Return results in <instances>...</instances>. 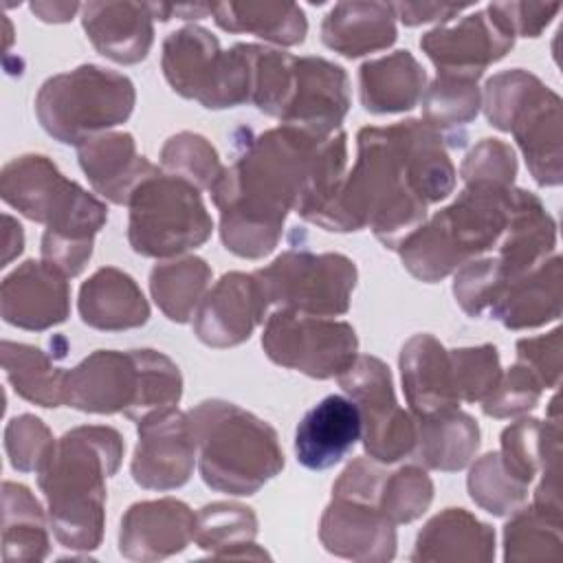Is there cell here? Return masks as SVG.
<instances>
[{
  "instance_id": "1",
  "label": "cell",
  "mask_w": 563,
  "mask_h": 563,
  "mask_svg": "<svg viewBox=\"0 0 563 563\" xmlns=\"http://www.w3.org/2000/svg\"><path fill=\"white\" fill-rule=\"evenodd\" d=\"M345 165L343 130L319 139L279 125L251 136L209 191L220 211L224 249L244 260L273 253L288 211L312 222L339 191Z\"/></svg>"
},
{
  "instance_id": "2",
  "label": "cell",
  "mask_w": 563,
  "mask_h": 563,
  "mask_svg": "<svg viewBox=\"0 0 563 563\" xmlns=\"http://www.w3.org/2000/svg\"><path fill=\"white\" fill-rule=\"evenodd\" d=\"M446 145L424 119L358 130L354 167L312 224L336 233L369 227L385 249L396 251L427 220L429 205L455 187Z\"/></svg>"
},
{
  "instance_id": "3",
  "label": "cell",
  "mask_w": 563,
  "mask_h": 563,
  "mask_svg": "<svg viewBox=\"0 0 563 563\" xmlns=\"http://www.w3.org/2000/svg\"><path fill=\"white\" fill-rule=\"evenodd\" d=\"M125 442L114 427L81 424L66 431L37 471L55 539L70 550H95L106 528V479L123 460Z\"/></svg>"
},
{
  "instance_id": "4",
  "label": "cell",
  "mask_w": 563,
  "mask_h": 563,
  "mask_svg": "<svg viewBox=\"0 0 563 563\" xmlns=\"http://www.w3.org/2000/svg\"><path fill=\"white\" fill-rule=\"evenodd\" d=\"M0 196L33 222L46 227L42 260L77 277L92 257L95 235L108 222V207L68 180L44 154H22L0 172Z\"/></svg>"
},
{
  "instance_id": "5",
  "label": "cell",
  "mask_w": 563,
  "mask_h": 563,
  "mask_svg": "<svg viewBox=\"0 0 563 563\" xmlns=\"http://www.w3.org/2000/svg\"><path fill=\"white\" fill-rule=\"evenodd\" d=\"M512 187L468 183L457 198L424 220L400 244L405 268L420 282L433 284L471 260L495 251L510 213Z\"/></svg>"
},
{
  "instance_id": "6",
  "label": "cell",
  "mask_w": 563,
  "mask_h": 563,
  "mask_svg": "<svg viewBox=\"0 0 563 563\" xmlns=\"http://www.w3.org/2000/svg\"><path fill=\"white\" fill-rule=\"evenodd\" d=\"M189 427L198 451L202 482L227 495H255L282 473L284 451L277 431L235 402L209 398L198 402Z\"/></svg>"
},
{
  "instance_id": "7",
  "label": "cell",
  "mask_w": 563,
  "mask_h": 563,
  "mask_svg": "<svg viewBox=\"0 0 563 563\" xmlns=\"http://www.w3.org/2000/svg\"><path fill=\"white\" fill-rule=\"evenodd\" d=\"M482 106L493 128L512 132L532 178L541 187L561 185V97L537 75L512 68L486 81Z\"/></svg>"
},
{
  "instance_id": "8",
  "label": "cell",
  "mask_w": 563,
  "mask_h": 563,
  "mask_svg": "<svg viewBox=\"0 0 563 563\" xmlns=\"http://www.w3.org/2000/svg\"><path fill=\"white\" fill-rule=\"evenodd\" d=\"M136 90L123 73L81 64L48 77L35 95V117L59 143L81 145L130 119Z\"/></svg>"
},
{
  "instance_id": "9",
  "label": "cell",
  "mask_w": 563,
  "mask_h": 563,
  "mask_svg": "<svg viewBox=\"0 0 563 563\" xmlns=\"http://www.w3.org/2000/svg\"><path fill=\"white\" fill-rule=\"evenodd\" d=\"M128 207V242L143 257H178L202 246L213 231L200 189L163 169L134 189Z\"/></svg>"
},
{
  "instance_id": "10",
  "label": "cell",
  "mask_w": 563,
  "mask_h": 563,
  "mask_svg": "<svg viewBox=\"0 0 563 563\" xmlns=\"http://www.w3.org/2000/svg\"><path fill=\"white\" fill-rule=\"evenodd\" d=\"M161 68L172 90L209 110L251 101V62L244 44L220 48L205 26H183L163 42Z\"/></svg>"
},
{
  "instance_id": "11",
  "label": "cell",
  "mask_w": 563,
  "mask_h": 563,
  "mask_svg": "<svg viewBox=\"0 0 563 563\" xmlns=\"http://www.w3.org/2000/svg\"><path fill=\"white\" fill-rule=\"evenodd\" d=\"M255 275L273 306L317 317L345 314L358 277L347 255L308 249H288Z\"/></svg>"
},
{
  "instance_id": "12",
  "label": "cell",
  "mask_w": 563,
  "mask_h": 563,
  "mask_svg": "<svg viewBox=\"0 0 563 563\" xmlns=\"http://www.w3.org/2000/svg\"><path fill=\"white\" fill-rule=\"evenodd\" d=\"M266 356L310 378H339L358 356V336L347 321L277 308L264 325Z\"/></svg>"
},
{
  "instance_id": "13",
  "label": "cell",
  "mask_w": 563,
  "mask_h": 563,
  "mask_svg": "<svg viewBox=\"0 0 563 563\" xmlns=\"http://www.w3.org/2000/svg\"><path fill=\"white\" fill-rule=\"evenodd\" d=\"M339 385L358 407L363 446L372 460L391 464L413 453L416 418L398 405L385 361L358 354L352 367L339 376Z\"/></svg>"
},
{
  "instance_id": "14",
  "label": "cell",
  "mask_w": 563,
  "mask_h": 563,
  "mask_svg": "<svg viewBox=\"0 0 563 563\" xmlns=\"http://www.w3.org/2000/svg\"><path fill=\"white\" fill-rule=\"evenodd\" d=\"M512 46V29L490 4L484 11L460 18L455 24H440L420 37V48L438 73L475 79H479L490 64L506 57Z\"/></svg>"
},
{
  "instance_id": "15",
  "label": "cell",
  "mask_w": 563,
  "mask_h": 563,
  "mask_svg": "<svg viewBox=\"0 0 563 563\" xmlns=\"http://www.w3.org/2000/svg\"><path fill=\"white\" fill-rule=\"evenodd\" d=\"M136 429L132 479L147 490H174L187 484L198 457L189 416L169 407L145 416Z\"/></svg>"
},
{
  "instance_id": "16",
  "label": "cell",
  "mask_w": 563,
  "mask_h": 563,
  "mask_svg": "<svg viewBox=\"0 0 563 563\" xmlns=\"http://www.w3.org/2000/svg\"><path fill=\"white\" fill-rule=\"evenodd\" d=\"M380 497L332 493L319 523L323 548L352 561H391L396 554V526L383 515Z\"/></svg>"
},
{
  "instance_id": "17",
  "label": "cell",
  "mask_w": 563,
  "mask_h": 563,
  "mask_svg": "<svg viewBox=\"0 0 563 563\" xmlns=\"http://www.w3.org/2000/svg\"><path fill=\"white\" fill-rule=\"evenodd\" d=\"M271 301L255 273H224L194 312V332L209 347H235L264 321Z\"/></svg>"
},
{
  "instance_id": "18",
  "label": "cell",
  "mask_w": 563,
  "mask_h": 563,
  "mask_svg": "<svg viewBox=\"0 0 563 563\" xmlns=\"http://www.w3.org/2000/svg\"><path fill=\"white\" fill-rule=\"evenodd\" d=\"M350 110L347 73L323 57H295V77L282 125L325 139L341 130Z\"/></svg>"
},
{
  "instance_id": "19",
  "label": "cell",
  "mask_w": 563,
  "mask_h": 563,
  "mask_svg": "<svg viewBox=\"0 0 563 563\" xmlns=\"http://www.w3.org/2000/svg\"><path fill=\"white\" fill-rule=\"evenodd\" d=\"M139 400L134 350H97L64 374V405L86 413H132Z\"/></svg>"
},
{
  "instance_id": "20",
  "label": "cell",
  "mask_w": 563,
  "mask_h": 563,
  "mask_svg": "<svg viewBox=\"0 0 563 563\" xmlns=\"http://www.w3.org/2000/svg\"><path fill=\"white\" fill-rule=\"evenodd\" d=\"M0 314L9 325L42 332L70 314L68 277L44 260H26L0 286Z\"/></svg>"
},
{
  "instance_id": "21",
  "label": "cell",
  "mask_w": 563,
  "mask_h": 563,
  "mask_svg": "<svg viewBox=\"0 0 563 563\" xmlns=\"http://www.w3.org/2000/svg\"><path fill=\"white\" fill-rule=\"evenodd\" d=\"M196 532V512L180 499L132 504L121 517L119 552L132 561H161L183 552Z\"/></svg>"
},
{
  "instance_id": "22",
  "label": "cell",
  "mask_w": 563,
  "mask_h": 563,
  "mask_svg": "<svg viewBox=\"0 0 563 563\" xmlns=\"http://www.w3.org/2000/svg\"><path fill=\"white\" fill-rule=\"evenodd\" d=\"M361 440V413L354 400L341 394L321 398L303 413L295 431V457L310 471L339 464Z\"/></svg>"
},
{
  "instance_id": "23",
  "label": "cell",
  "mask_w": 563,
  "mask_h": 563,
  "mask_svg": "<svg viewBox=\"0 0 563 563\" xmlns=\"http://www.w3.org/2000/svg\"><path fill=\"white\" fill-rule=\"evenodd\" d=\"M77 158L92 189L114 205H128L134 189L161 169L136 152L130 132L90 136L77 145Z\"/></svg>"
},
{
  "instance_id": "24",
  "label": "cell",
  "mask_w": 563,
  "mask_h": 563,
  "mask_svg": "<svg viewBox=\"0 0 563 563\" xmlns=\"http://www.w3.org/2000/svg\"><path fill=\"white\" fill-rule=\"evenodd\" d=\"M556 222L543 202L526 189H512L506 231L497 244L501 286L539 266L554 253Z\"/></svg>"
},
{
  "instance_id": "25",
  "label": "cell",
  "mask_w": 563,
  "mask_h": 563,
  "mask_svg": "<svg viewBox=\"0 0 563 563\" xmlns=\"http://www.w3.org/2000/svg\"><path fill=\"white\" fill-rule=\"evenodd\" d=\"M81 26L99 55L117 64H139L154 44L150 2H88Z\"/></svg>"
},
{
  "instance_id": "26",
  "label": "cell",
  "mask_w": 563,
  "mask_h": 563,
  "mask_svg": "<svg viewBox=\"0 0 563 563\" xmlns=\"http://www.w3.org/2000/svg\"><path fill=\"white\" fill-rule=\"evenodd\" d=\"M561 255L552 253L539 266L504 284L488 306L490 317L508 330L539 328L561 317Z\"/></svg>"
},
{
  "instance_id": "27",
  "label": "cell",
  "mask_w": 563,
  "mask_h": 563,
  "mask_svg": "<svg viewBox=\"0 0 563 563\" xmlns=\"http://www.w3.org/2000/svg\"><path fill=\"white\" fill-rule=\"evenodd\" d=\"M398 363L402 391L413 418L460 405L453 389L449 350L433 334H413L402 345Z\"/></svg>"
},
{
  "instance_id": "28",
  "label": "cell",
  "mask_w": 563,
  "mask_h": 563,
  "mask_svg": "<svg viewBox=\"0 0 563 563\" xmlns=\"http://www.w3.org/2000/svg\"><path fill=\"white\" fill-rule=\"evenodd\" d=\"M79 317L86 325L103 332L141 328L150 319V303L134 282L121 268L101 266L79 288Z\"/></svg>"
},
{
  "instance_id": "29",
  "label": "cell",
  "mask_w": 563,
  "mask_h": 563,
  "mask_svg": "<svg viewBox=\"0 0 563 563\" xmlns=\"http://www.w3.org/2000/svg\"><path fill=\"white\" fill-rule=\"evenodd\" d=\"M495 559V530L464 508H446L418 532L411 561L488 563Z\"/></svg>"
},
{
  "instance_id": "30",
  "label": "cell",
  "mask_w": 563,
  "mask_h": 563,
  "mask_svg": "<svg viewBox=\"0 0 563 563\" xmlns=\"http://www.w3.org/2000/svg\"><path fill=\"white\" fill-rule=\"evenodd\" d=\"M396 37L391 2H336L321 22V42L345 57L389 48Z\"/></svg>"
},
{
  "instance_id": "31",
  "label": "cell",
  "mask_w": 563,
  "mask_h": 563,
  "mask_svg": "<svg viewBox=\"0 0 563 563\" xmlns=\"http://www.w3.org/2000/svg\"><path fill=\"white\" fill-rule=\"evenodd\" d=\"M427 73L409 51L365 62L358 68L361 106L372 114H396L416 108L424 95Z\"/></svg>"
},
{
  "instance_id": "32",
  "label": "cell",
  "mask_w": 563,
  "mask_h": 563,
  "mask_svg": "<svg viewBox=\"0 0 563 563\" xmlns=\"http://www.w3.org/2000/svg\"><path fill=\"white\" fill-rule=\"evenodd\" d=\"M479 449V424L457 407L416 418V457L433 471L453 473L471 464Z\"/></svg>"
},
{
  "instance_id": "33",
  "label": "cell",
  "mask_w": 563,
  "mask_h": 563,
  "mask_svg": "<svg viewBox=\"0 0 563 563\" xmlns=\"http://www.w3.org/2000/svg\"><path fill=\"white\" fill-rule=\"evenodd\" d=\"M257 517L235 501H213L196 512L194 543L216 559H268L257 548Z\"/></svg>"
},
{
  "instance_id": "34",
  "label": "cell",
  "mask_w": 563,
  "mask_h": 563,
  "mask_svg": "<svg viewBox=\"0 0 563 563\" xmlns=\"http://www.w3.org/2000/svg\"><path fill=\"white\" fill-rule=\"evenodd\" d=\"M211 15L222 31L253 33L279 46H297L308 33L306 13L295 2H220Z\"/></svg>"
},
{
  "instance_id": "35",
  "label": "cell",
  "mask_w": 563,
  "mask_h": 563,
  "mask_svg": "<svg viewBox=\"0 0 563 563\" xmlns=\"http://www.w3.org/2000/svg\"><path fill=\"white\" fill-rule=\"evenodd\" d=\"M211 284V266L198 255L158 262L150 273V292L161 312L174 323H187Z\"/></svg>"
},
{
  "instance_id": "36",
  "label": "cell",
  "mask_w": 563,
  "mask_h": 563,
  "mask_svg": "<svg viewBox=\"0 0 563 563\" xmlns=\"http://www.w3.org/2000/svg\"><path fill=\"white\" fill-rule=\"evenodd\" d=\"M48 530L40 501L24 484H2L4 561H42L48 556Z\"/></svg>"
},
{
  "instance_id": "37",
  "label": "cell",
  "mask_w": 563,
  "mask_h": 563,
  "mask_svg": "<svg viewBox=\"0 0 563 563\" xmlns=\"http://www.w3.org/2000/svg\"><path fill=\"white\" fill-rule=\"evenodd\" d=\"M0 356L7 380L18 396L48 409L64 405L66 369H59L44 350L4 339L0 345Z\"/></svg>"
},
{
  "instance_id": "38",
  "label": "cell",
  "mask_w": 563,
  "mask_h": 563,
  "mask_svg": "<svg viewBox=\"0 0 563 563\" xmlns=\"http://www.w3.org/2000/svg\"><path fill=\"white\" fill-rule=\"evenodd\" d=\"M422 117L438 128L451 147H462L464 136L455 134L457 128L473 121L482 106V92L475 77L438 73V77L424 88Z\"/></svg>"
},
{
  "instance_id": "39",
  "label": "cell",
  "mask_w": 563,
  "mask_h": 563,
  "mask_svg": "<svg viewBox=\"0 0 563 563\" xmlns=\"http://www.w3.org/2000/svg\"><path fill=\"white\" fill-rule=\"evenodd\" d=\"M561 517H552L534 504L519 506L515 512H510L504 528V559L512 563L561 559Z\"/></svg>"
},
{
  "instance_id": "40",
  "label": "cell",
  "mask_w": 563,
  "mask_h": 563,
  "mask_svg": "<svg viewBox=\"0 0 563 563\" xmlns=\"http://www.w3.org/2000/svg\"><path fill=\"white\" fill-rule=\"evenodd\" d=\"M251 62V103L268 117L282 119L295 77V55L260 44H244Z\"/></svg>"
},
{
  "instance_id": "41",
  "label": "cell",
  "mask_w": 563,
  "mask_h": 563,
  "mask_svg": "<svg viewBox=\"0 0 563 563\" xmlns=\"http://www.w3.org/2000/svg\"><path fill=\"white\" fill-rule=\"evenodd\" d=\"M139 363V400L128 416L139 422L150 413L176 407L183 396L178 365L158 350H134Z\"/></svg>"
},
{
  "instance_id": "42",
  "label": "cell",
  "mask_w": 563,
  "mask_h": 563,
  "mask_svg": "<svg viewBox=\"0 0 563 563\" xmlns=\"http://www.w3.org/2000/svg\"><path fill=\"white\" fill-rule=\"evenodd\" d=\"M471 499L495 517L515 512L528 499V486L519 484L501 464L499 453L490 451L482 455L466 479Z\"/></svg>"
},
{
  "instance_id": "43",
  "label": "cell",
  "mask_w": 563,
  "mask_h": 563,
  "mask_svg": "<svg viewBox=\"0 0 563 563\" xmlns=\"http://www.w3.org/2000/svg\"><path fill=\"white\" fill-rule=\"evenodd\" d=\"M161 163L167 174L180 176L207 191H211L224 172L216 147L196 132H178L169 136L161 150Z\"/></svg>"
},
{
  "instance_id": "44",
  "label": "cell",
  "mask_w": 563,
  "mask_h": 563,
  "mask_svg": "<svg viewBox=\"0 0 563 563\" xmlns=\"http://www.w3.org/2000/svg\"><path fill=\"white\" fill-rule=\"evenodd\" d=\"M433 499V482L418 464L400 466L385 475L380 490V510L394 523H411L427 512Z\"/></svg>"
},
{
  "instance_id": "45",
  "label": "cell",
  "mask_w": 563,
  "mask_h": 563,
  "mask_svg": "<svg viewBox=\"0 0 563 563\" xmlns=\"http://www.w3.org/2000/svg\"><path fill=\"white\" fill-rule=\"evenodd\" d=\"M449 358L453 389L460 402H482L501 378L499 352L490 343L449 350Z\"/></svg>"
},
{
  "instance_id": "46",
  "label": "cell",
  "mask_w": 563,
  "mask_h": 563,
  "mask_svg": "<svg viewBox=\"0 0 563 563\" xmlns=\"http://www.w3.org/2000/svg\"><path fill=\"white\" fill-rule=\"evenodd\" d=\"M55 442L51 429L33 413H22L7 422L4 451L20 473H37L51 457Z\"/></svg>"
},
{
  "instance_id": "47",
  "label": "cell",
  "mask_w": 563,
  "mask_h": 563,
  "mask_svg": "<svg viewBox=\"0 0 563 563\" xmlns=\"http://www.w3.org/2000/svg\"><path fill=\"white\" fill-rule=\"evenodd\" d=\"M541 427L537 418H519L501 431L499 460L523 486H530L541 468Z\"/></svg>"
},
{
  "instance_id": "48",
  "label": "cell",
  "mask_w": 563,
  "mask_h": 563,
  "mask_svg": "<svg viewBox=\"0 0 563 563\" xmlns=\"http://www.w3.org/2000/svg\"><path fill=\"white\" fill-rule=\"evenodd\" d=\"M543 385L539 378L523 365L515 363L508 372H501L497 387L482 400V411L490 418H512L521 416L539 402Z\"/></svg>"
},
{
  "instance_id": "49",
  "label": "cell",
  "mask_w": 563,
  "mask_h": 563,
  "mask_svg": "<svg viewBox=\"0 0 563 563\" xmlns=\"http://www.w3.org/2000/svg\"><path fill=\"white\" fill-rule=\"evenodd\" d=\"M501 288V273L495 255L477 257L455 271L453 295L468 317H479Z\"/></svg>"
},
{
  "instance_id": "50",
  "label": "cell",
  "mask_w": 563,
  "mask_h": 563,
  "mask_svg": "<svg viewBox=\"0 0 563 563\" xmlns=\"http://www.w3.org/2000/svg\"><path fill=\"white\" fill-rule=\"evenodd\" d=\"M460 176L464 185L488 183L512 187L517 176L515 150L501 139H482L462 161Z\"/></svg>"
},
{
  "instance_id": "51",
  "label": "cell",
  "mask_w": 563,
  "mask_h": 563,
  "mask_svg": "<svg viewBox=\"0 0 563 563\" xmlns=\"http://www.w3.org/2000/svg\"><path fill=\"white\" fill-rule=\"evenodd\" d=\"M561 330L554 328L541 336H526L517 341V361L523 363L543 385V389L559 387L561 380Z\"/></svg>"
},
{
  "instance_id": "52",
  "label": "cell",
  "mask_w": 563,
  "mask_h": 563,
  "mask_svg": "<svg viewBox=\"0 0 563 563\" xmlns=\"http://www.w3.org/2000/svg\"><path fill=\"white\" fill-rule=\"evenodd\" d=\"M490 7L512 29L515 37H539L541 31L561 11V2H493Z\"/></svg>"
},
{
  "instance_id": "53",
  "label": "cell",
  "mask_w": 563,
  "mask_h": 563,
  "mask_svg": "<svg viewBox=\"0 0 563 563\" xmlns=\"http://www.w3.org/2000/svg\"><path fill=\"white\" fill-rule=\"evenodd\" d=\"M396 20L405 26H420L427 22H449L473 4H449V2H391Z\"/></svg>"
},
{
  "instance_id": "54",
  "label": "cell",
  "mask_w": 563,
  "mask_h": 563,
  "mask_svg": "<svg viewBox=\"0 0 563 563\" xmlns=\"http://www.w3.org/2000/svg\"><path fill=\"white\" fill-rule=\"evenodd\" d=\"M84 4L79 2H31V11L37 20L42 22H51V24H59V22H68L75 18L77 11H81Z\"/></svg>"
},
{
  "instance_id": "55",
  "label": "cell",
  "mask_w": 563,
  "mask_h": 563,
  "mask_svg": "<svg viewBox=\"0 0 563 563\" xmlns=\"http://www.w3.org/2000/svg\"><path fill=\"white\" fill-rule=\"evenodd\" d=\"M4 222V246H2V266H7L13 257H18L24 249V233L18 220H13L9 213L2 216Z\"/></svg>"
}]
</instances>
